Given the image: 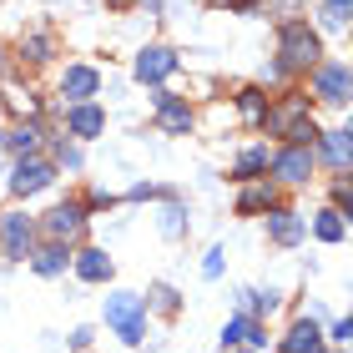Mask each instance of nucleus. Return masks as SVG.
Instances as JSON below:
<instances>
[{"label": "nucleus", "instance_id": "423d86ee", "mask_svg": "<svg viewBox=\"0 0 353 353\" xmlns=\"http://www.w3.org/2000/svg\"><path fill=\"white\" fill-rule=\"evenodd\" d=\"M172 71H176V56L167 46H147V51L137 56V81H167Z\"/></svg>", "mask_w": 353, "mask_h": 353}, {"label": "nucleus", "instance_id": "20e7f679", "mask_svg": "<svg viewBox=\"0 0 353 353\" xmlns=\"http://www.w3.org/2000/svg\"><path fill=\"white\" fill-rule=\"evenodd\" d=\"M51 176H56V167H51V162H41V157H21V162H15V172H10V192L30 197V192L51 187Z\"/></svg>", "mask_w": 353, "mask_h": 353}, {"label": "nucleus", "instance_id": "393cba45", "mask_svg": "<svg viewBox=\"0 0 353 353\" xmlns=\"http://www.w3.org/2000/svg\"><path fill=\"white\" fill-rule=\"evenodd\" d=\"M202 272H207V278H217V272H222V252H207V263H202Z\"/></svg>", "mask_w": 353, "mask_h": 353}, {"label": "nucleus", "instance_id": "f257e3e1", "mask_svg": "<svg viewBox=\"0 0 353 353\" xmlns=\"http://www.w3.org/2000/svg\"><path fill=\"white\" fill-rule=\"evenodd\" d=\"M278 66L283 71H303V66H318V36L303 21H288L283 36H278Z\"/></svg>", "mask_w": 353, "mask_h": 353}, {"label": "nucleus", "instance_id": "5701e85b", "mask_svg": "<svg viewBox=\"0 0 353 353\" xmlns=\"http://www.w3.org/2000/svg\"><path fill=\"white\" fill-rule=\"evenodd\" d=\"M248 328H252V318H232V323L222 328V343H228V348H232V343H243V339H248Z\"/></svg>", "mask_w": 353, "mask_h": 353}, {"label": "nucleus", "instance_id": "412c9836", "mask_svg": "<svg viewBox=\"0 0 353 353\" xmlns=\"http://www.w3.org/2000/svg\"><path fill=\"white\" fill-rule=\"evenodd\" d=\"M263 207H272V192L268 187H248L243 197H237V212H263Z\"/></svg>", "mask_w": 353, "mask_h": 353}, {"label": "nucleus", "instance_id": "a211bd4d", "mask_svg": "<svg viewBox=\"0 0 353 353\" xmlns=\"http://www.w3.org/2000/svg\"><path fill=\"white\" fill-rule=\"evenodd\" d=\"M0 147H10V152H36V126H15V132L0 137Z\"/></svg>", "mask_w": 353, "mask_h": 353}, {"label": "nucleus", "instance_id": "4be33fe9", "mask_svg": "<svg viewBox=\"0 0 353 353\" xmlns=\"http://www.w3.org/2000/svg\"><path fill=\"white\" fill-rule=\"evenodd\" d=\"M288 141H293V147H313V141H318V126H313L308 117H303V121L293 126V132H288Z\"/></svg>", "mask_w": 353, "mask_h": 353}, {"label": "nucleus", "instance_id": "f8f14e48", "mask_svg": "<svg viewBox=\"0 0 353 353\" xmlns=\"http://www.w3.org/2000/svg\"><path fill=\"white\" fill-rule=\"evenodd\" d=\"M61 91H66L71 101H86V96H96V71L91 66H71L66 81H61Z\"/></svg>", "mask_w": 353, "mask_h": 353}, {"label": "nucleus", "instance_id": "1a4fd4ad", "mask_svg": "<svg viewBox=\"0 0 353 353\" xmlns=\"http://www.w3.org/2000/svg\"><path fill=\"white\" fill-rule=\"evenodd\" d=\"M268 237H272L278 248H293L298 237H303V217H298V212H288V207L268 212Z\"/></svg>", "mask_w": 353, "mask_h": 353}, {"label": "nucleus", "instance_id": "7ed1b4c3", "mask_svg": "<svg viewBox=\"0 0 353 353\" xmlns=\"http://www.w3.org/2000/svg\"><path fill=\"white\" fill-rule=\"evenodd\" d=\"M313 96H318V101H328V106H343L348 96H353V71L348 66H318Z\"/></svg>", "mask_w": 353, "mask_h": 353}, {"label": "nucleus", "instance_id": "9d476101", "mask_svg": "<svg viewBox=\"0 0 353 353\" xmlns=\"http://www.w3.org/2000/svg\"><path fill=\"white\" fill-rule=\"evenodd\" d=\"M272 167H278L283 182H303V176H308V167H313V157H308V147H288Z\"/></svg>", "mask_w": 353, "mask_h": 353}, {"label": "nucleus", "instance_id": "dca6fc26", "mask_svg": "<svg viewBox=\"0 0 353 353\" xmlns=\"http://www.w3.org/2000/svg\"><path fill=\"white\" fill-rule=\"evenodd\" d=\"M101 126H106V117H101L96 106H76V111H71V132H76V137H96Z\"/></svg>", "mask_w": 353, "mask_h": 353}, {"label": "nucleus", "instance_id": "cd10ccee", "mask_svg": "<svg viewBox=\"0 0 353 353\" xmlns=\"http://www.w3.org/2000/svg\"><path fill=\"white\" fill-rule=\"evenodd\" d=\"M343 132H348V137H353V121H348V126H343Z\"/></svg>", "mask_w": 353, "mask_h": 353}, {"label": "nucleus", "instance_id": "b1692460", "mask_svg": "<svg viewBox=\"0 0 353 353\" xmlns=\"http://www.w3.org/2000/svg\"><path fill=\"white\" fill-rule=\"evenodd\" d=\"M243 111L248 117H263V91H243Z\"/></svg>", "mask_w": 353, "mask_h": 353}, {"label": "nucleus", "instance_id": "9b49d317", "mask_svg": "<svg viewBox=\"0 0 353 353\" xmlns=\"http://www.w3.org/2000/svg\"><path fill=\"white\" fill-rule=\"evenodd\" d=\"M76 272H81L86 283H106L111 278V258H106L101 248H86L81 258H76Z\"/></svg>", "mask_w": 353, "mask_h": 353}, {"label": "nucleus", "instance_id": "4468645a", "mask_svg": "<svg viewBox=\"0 0 353 353\" xmlns=\"http://www.w3.org/2000/svg\"><path fill=\"white\" fill-rule=\"evenodd\" d=\"M157 111H162V126H167V132H187V126H192V111L176 101V96H157Z\"/></svg>", "mask_w": 353, "mask_h": 353}, {"label": "nucleus", "instance_id": "6e6552de", "mask_svg": "<svg viewBox=\"0 0 353 353\" xmlns=\"http://www.w3.org/2000/svg\"><path fill=\"white\" fill-rule=\"evenodd\" d=\"M0 237H6V252H10V258H26L36 228H30V217H0Z\"/></svg>", "mask_w": 353, "mask_h": 353}, {"label": "nucleus", "instance_id": "a878e982", "mask_svg": "<svg viewBox=\"0 0 353 353\" xmlns=\"http://www.w3.org/2000/svg\"><path fill=\"white\" fill-rule=\"evenodd\" d=\"M333 339H339V343H353V318H343V323L333 328Z\"/></svg>", "mask_w": 353, "mask_h": 353}, {"label": "nucleus", "instance_id": "6ab92c4d", "mask_svg": "<svg viewBox=\"0 0 353 353\" xmlns=\"http://www.w3.org/2000/svg\"><path fill=\"white\" fill-rule=\"evenodd\" d=\"M263 167H268V147H248L237 157V176H258Z\"/></svg>", "mask_w": 353, "mask_h": 353}, {"label": "nucleus", "instance_id": "ddd939ff", "mask_svg": "<svg viewBox=\"0 0 353 353\" xmlns=\"http://www.w3.org/2000/svg\"><path fill=\"white\" fill-rule=\"evenodd\" d=\"M288 353H323V333H318L313 323H293V333H288Z\"/></svg>", "mask_w": 353, "mask_h": 353}, {"label": "nucleus", "instance_id": "f03ea898", "mask_svg": "<svg viewBox=\"0 0 353 353\" xmlns=\"http://www.w3.org/2000/svg\"><path fill=\"white\" fill-rule=\"evenodd\" d=\"M106 323L121 333V343H141V328H147V298H137V293L106 298Z\"/></svg>", "mask_w": 353, "mask_h": 353}, {"label": "nucleus", "instance_id": "39448f33", "mask_svg": "<svg viewBox=\"0 0 353 353\" xmlns=\"http://www.w3.org/2000/svg\"><path fill=\"white\" fill-rule=\"evenodd\" d=\"M303 117H308V96H288V101H278V106L263 111V126H268L272 137H288Z\"/></svg>", "mask_w": 353, "mask_h": 353}, {"label": "nucleus", "instance_id": "0eeeda50", "mask_svg": "<svg viewBox=\"0 0 353 353\" xmlns=\"http://www.w3.org/2000/svg\"><path fill=\"white\" fill-rule=\"evenodd\" d=\"M81 228H86V212H81V207H76V202H66V207H56V212L46 217V232H51L56 243H66V237H76Z\"/></svg>", "mask_w": 353, "mask_h": 353}, {"label": "nucleus", "instance_id": "f3484780", "mask_svg": "<svg viewBox=\"0 0 353 353\" xmlns=\"http://www.w3.org/2000/svg\"><path fill=\"white\" fill-rule=\"evenodd\" d=\"M66 263H71V258H66V248H61V243H51V248L36 252V272H46V278H56Z\"/></svg>", "mask_w": 353, "mask_h": 353}, {"label": "nucleus", "instance_id": "aec40b11", "mask_svg": "<svg viewBox=\"0 0 353 353\" xmlns=\"http://www.w3.org/2000/svg\"><path fill=\"white\" fill-rule=\"evenodd\" d=\"M313 232L323 237V243H339V237H343V217H339V212H318Z\"/></svg>", "mask_w": 353, "mask_h": 353}, {"label": "nucleus", "instance_id": "2eb2a0df", "mask_svg": "<svg viewBox=\"0 0 353 353\" xmlns=\"http://www.w3.org/2000/svg\"><path fill=\"white\" fill-rule=\"evenodd\" d=\"M323 157H328L333 167H348V162H353V137H348V132L323 137Z\"/></svg>", "mask_w": 353, "mask_h": 353}, {"label": "nucleus", "instance_id": "bb28decb", "mask_svg": "<svg viewBox=\"0 0 353 353\" xmlns=\"http://www.w3.org/2000/svg\"><path fill=\"white\" fill-rule=\"evenodd\" d=\"M207 6H252V0H207Z\"/></svg>", "mask_w": 353, "mask_h": 353}]
</instances>
